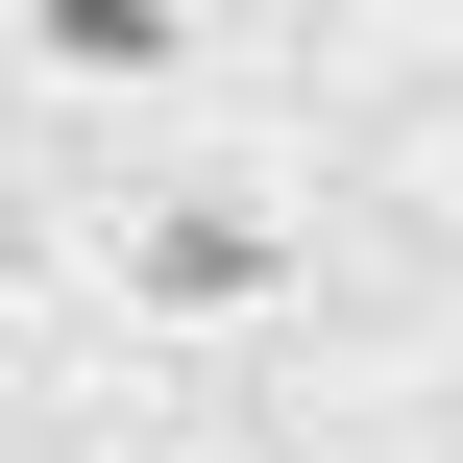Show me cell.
I'll return each mask as SVG.
<instances>
[{
  "mask_svg": "<svg viewBox=\"0 0 463 463\" xmlns=\"http://www.w3.org/2000/svg\"><path fill=\"white\" fill-rule=\"evenodd\" d=\"M73 293L146 342V366H244L342 293V195L293 146H171V171H98L73 195Z\"/></svg>",
  "mask_w": 463,
  "mask_h": 463,
  "instance_id": "obj_1",
  "label": "cell"
},
{
  "mask_svg": "<svg viewBox=\"0 0 463 463\" xmlns=\"http://www.w3.org/2000/svg\"><path fill=\"white\" fill-rule=\"evenodd\" d=\"M220 49H244V0H0V73L73 122H195Z\"/></svg>",
  "mask_w": 463,
  "mask_h": 463,
  "instance_id": "obj_2",
  "label": "cell"
},
{
  "mask_svg": "<svg viewBox=\"0 0 463 463\" xmlns=\"http://www.w3.org/2000/svg\"><path fill=\"white\" fill-rule=\"evenodd\" d=\"M391 220H439V244H463V98H415V122H391Z\"/></svg>",
  "mask_w": 463,
  "mask_h": 463,
  "instance_id": "obj_3",
  "label": "cell"
},
{
  "mask_svg": "<svg viewBox=\"0 0 463 463\" xmlns=\"http://www.w3.org/2000/svg\"><path fill=\"white\" fill-rule=\"evenodd\" d=\"M24 391H49V269L0 244V415H24Z\"/></svg>",
  "mask_w": 463,
  "mask_h": 463,
  "instance_id": "obj_4",
  "label": "cell"
},
{
  "mask_svg": "<svg viewBox=\"0 0 463 463\" xmlns=\"http://www.w3.org/2000/svg\"><path fill=\"white\" fill-rule=\"evenodd\" d=\"M122 463H293V439H269V415H146Z\"/></svg>",
  "mask_w": 463,
  "mask_h": 463,
  "instance_id": "obj_5",
  "label": "cell"
}]
</instances>
